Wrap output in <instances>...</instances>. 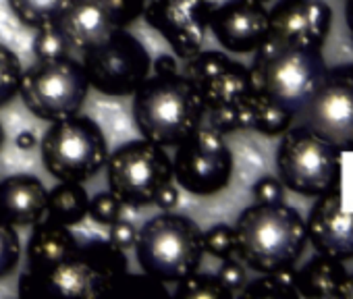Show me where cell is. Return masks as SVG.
Returning a JSON list of instances; mask_svg holds the SVG:
<instances>
[{"label":"cell","instance_id":"cell-1","mask_svg":"<svg viewBox=\"0 0 353 299\" xmlns=\"http://www.w3.org/2000/svg\"><path fill=\"white\" fill-rule=\"evenodd\" d=\"M183 77L198 92L206 118L204 123L229 133L235 129H252L258 92L250 69L219 50H200L183 61Z\"/></svg>","mask_w":353,"mask_h":299},{"label":"cell","instance_id":"cell-2","mask_svg":"<svg viewBox=\"0 0 353 299\" xmlns=\"http://www.w3.org/2000/svg\"><path fill=\"white\" fill-rule=\"evenodd\" d=\"M131 110L141 137L162 147L179 145L206 118L198 92L181 71L148 75L133 92Z\"/></svg>","mask_w":353,"mask_h":299},{"label":"cell","instance_id":"cell-3","mask_svg":"<svg viewBox=\"0 0 353 299\" xmlns=\"http://www.w3.org/2000/svg\"><path fill=\"white\" fill-rule=\"evenodd\" d=\"M235 256L258 272L289 268L303 249L307 229L297 210L283 202L245 208L235 227Z\"/></svg>","mask_w":353,"mask_h":299},{"label":"cell","instance_id":"cell-4","mask_svg":"<svg viewBox=\"0 0 353 299\" xmlns=\"http://www.w3.org/2000/svg\"><path fill=\"white\" fill-rule=\"evenodd\" d=\"M250 75L262 98L274 102L295 118L326 75V65L318 48L266 38L256 50Z\"/></svg>","mask_w":353,"mask_h":299},{"label":"cell","instance_id":"cell-5","mask_svg":"<svg viewBox=\"0 0 353 299\" xmlns=\"http://www.w3.org/2000/svg\"><path fill=\"white\" fill-rule=\"evenodd\" d=\"M202 229L185 214L162 210L137 229L135 258L141 270L162 282H179L204 260Z\"/></svg>","mask_w":353,"mask_h":299},{"label":"cell","instance_id":"cell-6","mask_svg":"<svg viewBox=\"0 0 353 299\" xmlns=\"http://www.w3.org/2000/svg\"><path fill=\"white\" fill-rule=\"evenodd\" d=\"M40 154L54 179L83 183L104 169L110 152L102 127L90 116L73 114L50 123L40 141Z\"/></svg>","mask_w":353,"mask_h":299},{"label":"cell","instance_id":"cell-7","mask_svg":"<svg viewBox=\"0 0 353 299\" xmlns=\"http://www.w3.org/2000/svg\"><path fill=\"white\" fill-rule=\"evenodd\" d=\"M108 189L129 208L154 206L158 194L174 183L166 147L141 137L121 143L106 158Z\"/></svg>","mask_w":353,"mask_h":299},{"label":"cell","instance_id":"cell-8","mask_svg":"<svg viewBox=\"0 0 353 299\" xmlns=\"http://www.w3.org/2000/svg\"><path fill=\"white\" fill-rule=\"evenodd\" d=\"M90 94V81L81 61L69 56L36 61L23 69L19 96L26 108L48 123L79 114Z\"/></svg>","mask_w":353,"mask_h":299},{"label":"cell","instance_id":"cell-9","mask_svg":"<svg viewBox=\"0 0 353 299\" xmlns=\"http://www.w3.org/2000/svg\"><path fill=\"white\" fill-rule=\"evenodd\" d=\"M90 87L104 96H133L152 73V59L145 46L129 32L114 30L106 40L81 52Z\"/></svg>","mask_w":353,"mask_h":299},{"label":"cell","instance_id":"cell-10","mask_svg":"<svg viewBox=\"0 0 353 299\" xmlns=\"http://www.w3.org/2000/svg\"><path fill=\"white\" fill-rule=\"evenodd\" d=\"M174 183L192 196H214L223 192L233 175V154L225 133L202 123L190 137L174 145Z\"/></svg>","mask_w":353,"mask_h":299},{"label":"cell","instance_id":"cell-11","mask_svg":"<svg viewBox=\"0 0 353 299\" xmlns=\"http://www.w3.org/2000/svg\"><path fill=\"white\" fill-rule=\"evenodd\" d=\"M276 167L281 183L301 196H322L330 192L339 177L336 147L305 127L285 133Z\"/></svg>","mask_w":353,"mask_h":299},{"label":"cell","instance_id":"cell-12","mask_svg":"<svg viewBox=\"0 0 353 299\" xmlns=\"http://www.w3.org/2000/svg\"><path fill=\"white\" fill-rule=\"evenodd\" d=\"M299 127L326 139L330 145L353 143V73L339 71L322 77L310 100L295 114Z\"/></svg>","mask_w":353,"mask_h":299},{"label":"cell","instance_id":"cell-13","mask_svg":"<svg viewBox=\"0 0 353 299\" xmlns=\"http://www.w3.org/2000/svg\"><path fill=\"white\" fill-rule=\"evenodd\" d=\"M210 11L208 0H148L141 17L170 44L174 56L188 61L202 50Z\"/></svg>","mask_w":353,"mask_h":299},{"label":"cell","instance_id":"cell-14","mask_svg":"<svg viewBox=\"0 0 353 299\" xmlns=\"http://www.w3.org/2000/svg\"><path fill=\"white\" fill-rule=\"evenodd\" d=\"M208 30L229 52H256L268 38V11L254 0H229L210 11Z\"/></svg>","mask_w":353,"mask_h":299},{"label":"cell","instance_id":"cell-15","mask_svg":"<svg viewBox=\"0 0 353 299\" xmlns=\"http://www.w3.org/2000/svg\"><path fill=\"white\" fill-rule=\"evenodd\" d=\"M330 25V9L320 0H281L268 13V38L318 48Z\"/></svg>","mask_w":353,"mask_h":299},{"label":"cell","instance_id":"cell-16","mask_svg":"<svg viewBox=\"0 0 353 299\" xmlns=\"http://www.w3.org/2000/svg\"><path fill=\"white\" fill-rule=\"evenodd\" d=\"M312 243L328 258L345 260L353 256V212L343 208L339 192L322 194L305 225Z\"/></svg>","mask_w":353,"mask_h":299},{"label":"cell","instance_id":"cell-17","mask_svg":"<svg viewBox=\"0 0 353 299\" xmlns=\"http://www.w3.org/2000/svg\"><path fill=\"white\" fill-rule=\"evenodd\" d=\"M57 25L67 36L71 48L79 52L94 48L119 30L106 0H71Z\"/></svg>","mask_w":353,"mask_h":299},{"label":"cell","instance_id":"cell-18","mask_svg":"<svg viewBox=\"0 0 353 299\" xmlns=\"http://www.w3.org/2000/svg\"><path fill=\"white\" fill-rule=\"evenodd\" d=\"M48 189L36 175L19 173L0 181V220L34 227L46 216Z\"/></svg>","mask_w":353,"mask_h":299},{"label":"cell","instance_id":"cell-19","mask_svg":"<svg viewBox=\"0 0 353 299\" xmlns=\"http://www.w3.org/2000/svg\"><path fill=\"white\" fill-rule=\"evenodd\" d=\"M77 247L79 239L71 233V227L42 218L34 225V231L28 239V270L36 274H48L69 256H73Z\"/></svg>","mask_w":353,"mask_h":299},{"label":"cell","instance_id":"cell-20","mask_svg":"<svg viewBox=\"0 0 353 299\" xmlns=\"http://www.w3.org/2000/svg\"><path fill=\"white\" fill-rule=\"evenodd\" d=\"M90 208V194L81 183L73 181H61L52 192H48V204H46V216L59 225L75 227L88 218Z\"/></svg>","mask_w":353,"mask_h":299},{"label":"cell","instance_id":"cell-21","mask_svg":"<svg viewBox=\"0 0 353 299\" xmlns=\"http://www.w3.org/2000/svg\"><path fill=\"white\" fill-rule=\"evenodd\" d=\"M345 278L343 266L334 258H320L310 262L301 272H297V289L301 297L332 299L339 295V287Z\"/></svg>","mask_w":353,"mask_h":299},{"label":"cell","instance_id":"cell-22","mask_svg":"<svg viewBox=\"0 0 353 299\" xmlns=\"http://www.w3.org/2000/svg\"><path fill=\"white\" fill-rule=\"evenodd\" d=\"M79 249L85 254V258L92 262V266L98 270V274L110 285L114 282V278L123 272H127L129 268V260L125 256V249L112 245L108 239L102 237H90L79 241ZM108 295V293H106Z\"/></svg>","mask_w":353,"mask_h":299},{"label":"cell","instance_id":"cell-23","mask_svg":"<svg viewBox=\"0 0 353 299\" xmlns=\"http://www.w3.org/2000/svg\"><path fill=\"white\" fill-rule=\"evenodd\" d=\"M11 13L26 28H40L46 23H54L71 0H7Z\"/></svg>","mask_w":353,"mask_h":299},{"label":"cell","instance_id":"cell-24","mask_svg":"<svg viewBox=\"0 0 353 299\" xmlns=\"http://www.w3.org/2000/svg\"><path fill=\"white\" fill-rule=\"evenodd\" d=\"M241 297H299L297 272L289 268L264 272L262 278L248 282L241 291Z\"/></svg>","mask_w":353,"mask_h":299},{"label":"cell","instance_id":"cell-25","mask_svg":"<svg viewBox=\"0 0 353 299\" xmlns=\"http://www.w3.org/2000/svg\"><path fill=\"white\" fill-rule=\"evenodd\" d=\"M172 297L176 299H231L235 295L219 280L216 274L196 270L176 282Z\"/></svg>","mask_w":353,"mask_h":299},{"label":"cell","instance_id":"cell-26","mask_svg":"<svg viewBox=\"0 0 353 299\" xmlns=\"http://www.w3.org/2000/svg\"><path fill=\"white\" fill-rule=\"evenodd\" d=\"M108 295L119 297H131V299H158V297H170L168 289L162 280L150 276V274H131L129 270L119 274L114 282L108 289Z\"/></svg>","mask_w":353,"mask_h":299},{"label":"cell","instance_id":"cell-27","mask_svg":"<svg viewBox=\"0 0 353 299\" xmlns=\"http://www.w3.org/2000/svg\"><path fill=\"white\" fill-rule=\"evenodd\" d=\"M32 52L36 61H52V59H63L73 52L67 36L61 32V28L54 23H46L36 28V36L32 42Z\"/></svg>","mask_w":353,"mask_h":299},{"label":"cell","instance_id":"cell-28","mask_svg":"<svg viewBox=\"0 0 353 299\" xmlns=\"http://www.w3.org/2000/svg\"><path fill=\"white\" fill-rule=\"evenodd\" d=\"M291 121H293V116L287 110H283L281 106H276L274 102H270L258 94V100L254 106V116H252V129L272 137V135L285 133L289 129Z\"/></svg>","mask_w":353,"mask_h":299},{"label":"cell","instance_id":"cell-29","mask_svg":"<svg viewBox=\"0 0 353 299\" xmlns=\"http://www.w3.org/2000/svg\"><path fill=\"white\" fill-rule=\"evenodd\" d=\"M23 65L19 56L5 44H0V108L7 106L19 94Z\"/></svg>","mask_w":353,"mask_h":299},{"label":"cell","instance_id":"cell-30","mask_svg":"<svg viewBox=\"0 0 353 299\" xmlns=\"http://www.w3.org/2000/svg\"><path fill=\"white\" fill-rule=\"evenodd\" d=\"M21 254H23V247H21V237L17 233V227L0 220V280L15 272V268L19 266Z\"/></svg>","mask_w":353,"mask_h":299},{"label":"cell","instance_id":"cell-31","mask_svg":"<svg viewBox=\"0 0 353 299\" xmlns=\"http://www.w3.org/2000/svg\"><path fill=\"white\" fill-rule=\"evenodd\" d=\"M123 212H125V204L110 189L100 192L94 198H90L88 216L102 227H110L112 223L123 218Z\"/></svg>","mask_w":353,"mask_h":299},{"label":"cell","instance_id":"cell-32","mask_svg":"<svg viewBox=\"0 0 353 299\" xmlns=\"http://www.w3.org/2000/svg\"><path fill=\"white\" fill-rule=\"evenodd\" d=\"M204 251H208L210 256L219 258V260H227L235 256V233L233 227L221 223L210 227L208 231H204Z\"/></svg>","mask_w":353,"mask_h":299},{"label":"cell","instance_id":"cell-33","mask_svg":"<svg viewBox=\"0 0 353 299\" xmlns=\"http://www.w3.org/2000/svg\"><path fill=\"white\" fill-rule=\"evenodd\" d=\"M145 3L148 0H106L119 30H125L131 23H135L143 15Z\"/></svg>","mask_w":353,"mask_h":299},{"label":"cell","instance_id":"cell-34","mask_svg":"<svg viewBox=\"0 0 353 299\" xmlns=\"http://www.w3.org/2000/svg\"><path fill=\"white\" fill-rule=\"evenodd\" d=\"M216 276H219V280H221L233 295H239V291L248 285L245 266H243L239 260H235V258L223 260V266L219 268Z\"/></svg>","mask_w":353,"mask_h":299},{"label":"cell","instance_id":"cell-35","mask_svg":"<svg viewBox=\"0 0 353 299\" xmlns=\"http://www.w3.org/2000/svg\"><path fill=\"white\" fill-rule=\"evenodd\" d=\"M106 239L121 249H131L135 245V239H137V227L127 218H119L117 223H112L108 227Z\"/></svg>","mask_w":353,"mask_h":299},{"label":"cell","instance_id":"cell-36","mask_svg":"<svg viewBox=\"0 0 353 299\" xmlns=\"http://www.w3.org/2000/svg\"><path fill=\"white\" fill-rule=\"evenodd\" d=\"M252 194L258 202H281L283 200V183H281V179L264 177L254 185Z\"/></svg>","mask_w":353,"mask_h":299},{"label":"cell","instance_id":"cell-37","mask_svg":"<svg viewBox=\"0 0 353 299\" xmlns=\"http://www.w3.org/2000/svg\"><path fill=\"white\" fill-rule=\"evenodd\" d=\"M176 204H179V185H176V183L166 185V187L158 194V198H156V202H154V206L160 208V210H174Z\"/></svg>","mask_w":353,"mask_h":299},{"label":"cell","instance_id":"cell-38","mask_svg":"<svg viewBox=\"0 0 353 299\" xmlns=\"http://www.w3.org/2000/svg\"><path fill=\"white\" fill-rule=\"evenodd\" d=\"M176 71H181V69H179V65H176V59L174 56L160 54L152 63V73H176Z\"/></svg>","mask_w":353,"mask_h":299},{"label":"cell","instance_id":"cell-39","mask_svg":"<svg viewBox=\"0 0 353 299\" xmlns=\"http://www.w3.org/2000/svg\"><path fill=\"white\" fill-rule=\"evenodd\" d=\"M15 143H17V147L19 150H34L36 145H38V137H36V133H32V131H21L19 135H17V139H15Z\"/></svg>","mask_w":353,"mask_h":299},{"label":"cell","instance_id":"cell-40","mask_svg":"<svg viewBox=\"0 0 353 299\" xmlns=\"http://www.w3.org/2000/svg\"><path fill=\"white\" fill-rule=\"evenodd\" d=\"M336 297H343V299H353V274H345L341 287H339V295Z\"/></svg>","mask_w":353,"mask_h":299},{"label":"cell","instance_id":"cell-41","mask_svg":"<svg viewBox=\"0 0 353 299\" xmlns=\"http://www.w3.org/2000/svg\"><path fill=\"white\" fill-rule=\"evenodd\" d=\"M347 21H349L351 32H353V0H351V5H349V9H347Z\"/></svg>","mask_w":353,"mask_h":299},{"label":"cell","instance_id":"cell-42","mask_svg":"<svg viewBox=\"0 0 353 299\" xmlns=\"http://www.w3.org/2000/svg\"><path fill=\"white\" fill-rule=\"evenodd\" d=\"M5 139H7V135H5V127H3V123H0V150H3V145H5Z\"/></svg>","mask_w":353,"mask_h":299},{"label":"cell","instance_id":"cell-43","mask_svg":"<svg viewBox=\"0 0 353 299\" xmlns=\"http://www.w3.org/2000/svg\"><path fill=\"white\" fill-rule=\"evenodd\" d=\"M254 3H260V5H264V3H266V0H254Z\"/></svg>","mask_w":353,"mask_h":299}]
</instances>
